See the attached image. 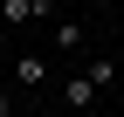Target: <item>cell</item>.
Segmentation results:
<instances>
[{"label": "cell", "mask_w": 124, "mask_h": 117, "mask_svg": "<svg viewBox=\"0 0 124 117\" xmlns=\"http://www.w3.org/2000/svg\"><path fill=\"white\" fill-rule=\"evenodd\" d=\"M48 28H55V48H62V55H83V41H90V35H83V21H76V14H55Z\"/></svg>", "instance_id": "2"}, {"label": "cell", "mask_w": 124, "mask_h": 117, "mask_svg": "<svg viewBox=\"0 0 124 117\" xmlns=\"http://www.w3.org/2000/svg\"><path fill=\"white\" fill-rule=\"evenodd\" d=\"M28 21H55V0H0V28H28Z\"/></svg>", "instance_id": "1"}, {"label": "cell", "mask_w": 124, "mask_h": 117, "mask_svg": "<svg viewBox=\"0 0 124 117\" xmlns=\"http://www.w3.org/2000/svg\"><path fill=\"white\" fill-rule=\"evenodd\" d=\"M14 83L21 90H41L48 83V55H14Z\"/></svg>", "instance_id": "4"}, {"label": "cell", "mask_w": 124, "mask_h": 117, "mask_svg": "<svg viewBox=\"0 0 124 117\" xmlns=\"http://www.w3.org/2000/svg\"><path fill=\"white\" fill-rule=\"evenodd\" d=\"M0 117H7V96H0Z\"/></svg>", "instance_id": "5"}, {"label": "cell", "mask_w": 124, "mask_h": 117, "mask_svg": "<svg viewBox=\"0 0 124 117\" xmlns=\"http://www.w3.org/2000/svg\"><path fill=\"white\" fill-rule=\"evenodd\" d=\"M97 90H103V83L90 76V69H76V76H69V117H83L90 103H97Z\"/></svg>", "instance_id": "3"}]
</instances>
